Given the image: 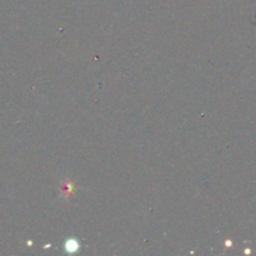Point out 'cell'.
<instances>
[{
	"label": "cell",
	"instance_id": "1",
	"mask_svg": "<svg viewBox=\"0 0 256 256\" xmlns=\"http://www.w3.org/2000/svg\"><path fill=\"white\" fill-rule=\"evenodd\" d=\"M65 250L68 252H74L76 250H79V242H76L74 239L66 240V242H65Z\"/></svg>",
	"mask_w": 256,
	"mask_h": 256
}]
</instances>
